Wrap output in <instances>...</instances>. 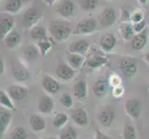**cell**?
I'll use <instances>...</instances> for the list:
<instances>
[{
    "mask_svg": "<svg viewBox=\"0 0 149 139\" xmlns=\"http://www.w3.org/2000/svg\"><path fill=\"white\" fill-rule=\"evenodd\" d=\"M28 137H29L28 132L26 131V129H24L22 126H18L16 128H14L9 136V139H28Z\"/></svg>",
    "mask_w": 149,
    "mask_h": 139,
    "instance_id": "34",
    "label": "cell"
},
{
    "mask_svg": "<svg viewBox=\"0 0 149 139\" xmlns=\"http://www.w3.org/2000/svg\"><path fill=\"white\" fill-rule=\"evenodd\" d=\"M109 83L106 79H99L97 80L93 85V92L95 96L97 97H103L105 96L109 90Z\"/></svg>",
    "mask_w": 149,
    "mask_h": 139,
    "instance_id": "22",
    "label": "cell"
},
{
    "mask_svg": "<svg viewBox=\"0 0 149 139\" xmlns=\"http://www.w3.org/2000/svg\"><path fill=\"white\" fill-rule=\"evenodd\" d=\"M119 32H120V34L121 35V37L123 38V40H125V41H131L136 34L134 28H133V24L131 22L120 23L119 27Z\"/></svg>",
    "mask_w": 149,
    "mask_h": 139,
    "instance_id": "25",
    "label": "cell"
},
{
    "mask_svg": "<svg viewBox=\"0 0 149 139\" xmlns=\"http://www.w3.org/2000/svg\"><path fill=\"white\" fill-rule=\"evenodd\" d=\"M143 20H145V13L139 8H132L131 15V22L136 23L142 22Z\"/></svg>",
    "mask_w": 149,
    "mask_h": 139,
    "instance_id": "39",
    "label": "cell"
},
{
    "mask_svg": "<svg viewBox=\"0 0 149 139\" xmlns=\"http://www.w3.org/2000/svg\"><path fill=\"white\" fill-rule=\"evenodd\" d=\"M120 70L126 78H132L137 73V61L132 57H124L120 61Z\"/></svg>",
    "mask_w": 149,
    "mask_h": 139,
    "instance_id": "4",
    "label": "cell"
},
{
    "mask_svg": "<svg viewBox=\"0 0 149 139\" xmlns=\"http://www.w3.org/2000/svg\"><path fill=\"white\" fill-rule=\"evenodd\" d=\"M137 1L139 2L141 5H146L148 2V0H137Z\"/></svg>",
    "mask_w": 149,
    "mask_h": 139,
    "instance_id": "47",
    "label": "cell"
},
{
    "mask_svg": "<svg viewBox=\"0 0 149 139\" xmlns=\"http://www.w3.org/2000/svg\"><path fill=\"white\" fill-rule=\"evenodd\" d=\"M69 116L63 112H56L53 117L52 124L56 129H62L64 126L68 124Z\"/></svg>",
    "mask_w": 149,
    "mask_h": 139,
    "instance_id": "31",
    "label": "cell"
},
{
    "mask_svg": "<svg viewBox=\"0 0 149 139\" xmlns=\"http://www.w3.org/2000/svg\"><path fill=\"white\" fill-rule=\"evenodd\" d=\"M12 100L13 99L10 97V96L8 95V93L7 91H5V90L0 91V104H1V107L5 108V109H7L10 111L16 110V108H15Z\"/></svg>",
    "mask_w": 149,
    "mask_h": 139,
    "instance_id": "32",
    "label": "cell"
},
{
    "mask_svg": "<svg viewBox=\"0 0 149 139\" xmlns=\"http://www.w3.org/2000/svg\"><path fill=\"white\" fill-rule=\"evenodd\" d=\"M4 69H5V63L3 59H1V60H0V73L1 74L4 73Z\"/></svg>",
    "mask_w": 149,
    "mask_h": 139,
    "instance_id": "45",
    "label": "cell"
},
{
    "mask_svg": "<svg viewBox=\"0 0 149 139\" xmlns=\"http://www.w3.org/2000/svg\"><path fill=\"white\" fill-rule=\"evenodd\" d=\"M143 59H145V60L147 62V64L149 65V51L148 52H146V54H145V56H143Z\"/></svg>",
    "mask_w": 149,
    "mask_h": 139,
    "instance_id": "46",
    "label": "cell"
},
{
    "mask_svg": "<svg viewBox=\"0 0 149 139\" xmlns=\"http://www.w3.org/2000/svg\"><path fill=\"white\" fill-rule=\"evenodd\" d=\"M49 32L56 42H64L72 33L70 22L63 20H55L49 23Z\"/></svg>",
    "mask_w": 149,
    "mask_h": 139,
    "instance_id": "1",
    "label": "cell"
},
{
    "mask_svg": "<svg viewBox=\"0 0 149 139\" xmlns=\"http://www.w3.org/2000/svg\"><path fill=\"white\" fill-rule=\"evenodd\" d=\"M99 44L104 52H110L117 45V38L113 34L107 33L101 36Z\"/></svg>",
    "mask_w": 149,
    "mask_h": 139,
    "instance_id": "16",
    "label": "cell"
},
{
    "mask_svg": "<svg viewBox=\"0 0 149 139\" xmlns=\"http://www.w3.org/2000/svg\"><path fill=\"white\" fill-rule=\"evenodd\" d=\"M59 103L61 106L66 108V109H70L73 106V99L69 93H63L59 97Z\"/></svg>",
    "mask_w": 149,
    "mask_h": 139,
    "instance_id": "36",
    "label": "cell"
},
{
    "mask_svg": "<svg viewBox=\"0 0 149 139\" xmlns=\"http://www.w3.org/2000/svg\"><path fill=\"white\" fill-rule=\"evenodd\" d=\"M20 40H22V37H20L19 33L17 30H12L11 32L6 35V37H5L2 41H3L4 45H6L7 48L14 49L19 45Z\"/></svg>",
    "mask_w": 149,
    "mask_h": 139,
    "instance_id": "20",
    "label": "cell"
},
{
    "mask_svg": "<svg viewBox=\"0 0 149 139\" xmlns=\"http://www.w3.org/2000/svg\"><path fill=\"white\" fill-rule=\"evenodd\" d=\"M58 139H78V133L72 125L67 124L60 129Z\"/></svg>",
    "mask_w": 149,
    "mask_h": 139,
    "instance_id": "30",
    "label": "cell"
},
{
    "mask_svg": "<svg viewBox=\"0 0 149 139\" xmlns=\"http://www.w3.org/2000/svg\"><path fill=\"white\" fill-rule=\"evenodd\" d=\"M43 19V12L35 8H29L24 11L22 16L23 26L27 29H32L36 26Z\"/></svg>",
    "mask_w": 149,
    "mask_h": 139,
    "instance_id": "3",
    "label": "cell"
},
{
    "mask_svg": "<svg viewBox=\"0 0 149 139\" xmlns=\"http://www.w3.org/2000/svg\"><path fill=\"white\" fill-rule=\"evenodd\" d=\"M147 88H148V90H149V84H148V86H147Z\"/></svg>",
    "mask_w": 149,
    "mask_h": 139,
    "instance_id": "49",
    "label": "cell"
},
{
    "mask_svg": "<svg viewBox=\"0 0 149 139\" xmlns=\"http://www.w3.org/2000/svg\"><path fill=\"white\" fill-rule=\"evenodd\" d=\"M7 92L13 100H22L26 98L29 94V89L26 86L20 85H12L8 87Z\"/></svg>",
    "mask_w": 149,
    "mask_h": 139,
    "instance_id": "14",
    "label": "cell"
},
{
    "mask_svg": "<svg viewBox=\"0 0 149 139\" xmlns=\"http://www.w3.org/2000/svg\"><path fill=\"white\" fill-rule=\"evenodd\" d=\"M148 40V30L147 28L145 29L141 33L135 34L134 36L131 40V46L134 50H142L145 48V46L147 44Z\"/></svg>",
    "mask_w": 149,
    "mask_h": 139,
    "instance_id": "15",
    "label": "cell"
},
{
    "mask_svg": "<svg viewBox=\"0 0 149 139\" xmlns=\"http://www.w3.org/2000/svg\"><path fill=\"white\" fill-rule=\"evenodd\" d=\"M23 6L22 0H7L4 3L3 11L10 15L17 14Z\"/></svg>",
    "mask_w": 149,
    "mask_h": 139,
    "instance_id": "24",
    "label": "cell"
},
{
    "mask_svg": "<svg viewBox=\"0 0 149 139\" xmlns=\"http://www.w3.org/2000/svg\"><path fill=\"white\" fill-rule=\"evenodd\" d=\"M56 12L64 19L73 17L76 12V5L72 0H59L56 8Z\"/></svg>",
    "mask_w": 149,
    "mask_h": 139,
    "instance_id": "5",
    "label": "cell"
},
{
    "mask_svg": "<svg viewBox=\"0 0 149 139\" xmlns=\"http://www.w3.org/2000/svg\"><path fill=\"white\" fill-rule=\"evenodd\" d=\"M109 85L112 87H116V86H119V85H121V78L120 75H118L117 73H112L110 75H109Z\"/></svg>",
    "mask_w": 149,
    "mask_h": 139,
    "instance_id": "40",
    "label": "cell"
},
{
    "mask_svg": "<svg viewBox=\"0 0 149 139\" xmlns=\"http://www.w3.org/2000/svg\"><path fill=\"white\" fill-rule=\"evenodd\" d=\"M71 119L77 125L81 127H86L89 124V119L86 111L84 109H76L71 112Z\"/></svg>",
    "mask_w": 149,
    "mask_h": 139,
    "instance_id": "18",
    "label": "cell"
},
{
    "mask_svg": "<svg viewBox=\"0 0 149 139\" xmlns=\"http://www.w3.org/2000/svg\"><path fill=\"white\" fill-rule=\"evenodd\" d=\"M142 110L141 102L136 98L128 99L125 103V111L126 114L132 118V120H136L139 118Z\"/></svg>",
    "mask_w": 149,
    "mask_h": 139,
    "instance_id": "12",
    "label": "cell"
},
{
    "mask_svg": "<svg viewBox=\"0 0 149 139\" xmlns=\"http://www.w3.org/2000/svg\"><path fill=\"white\" fill-rule=\"evenodd\" d=\"M15 20L12 15L5 13L1 15L0 18V37L3 40L8 34H9L12 30H14Z\"/></svg>",
    "mask_w": 149,
    "mask_h": 139,
    "instance_id": "10",
    "label": "cell"
},
{
    "mask_svg": "<svg viewBox=\"0 0 149 139\" xmlns=\"http://www.w3.org/2000/svg\"><path fill=\"white\" fill-rule=\"evenodd\" d=\"M30 125L33 131L41 132L45 129L47 123H45V121L42 116L38 114H33L30 118Z\"/></svg>",
    "mask_w": 149,
    "mask_h": 139,
    "instance_id": "27",
    "label": "cell"
},
{
    "mask_svg": "<svg viewBox=\"0 0 149 139\" xmlns=\"http://www.w3.org/2000/svg\"><path fill=\"white\" fill-rule=\"evenodd\" d=\"M124 93H125V89L122 85L113 87V89H112V95L114 97H116V98H120V97H122L123 95H124Z\"/></svg>",
    "mask_w": 149,
    "mask_h": 139,
    "instance_id": "41",
    "label": "cell"
},
{
    "mask_svg": "<svg viewBox=\"0 0 149 139\" xmlns=\"http://www.w3.org/2000/svg\"><path fill=\"white\" fill-rule=\"evenodd\" d=\"M11 73L14 79L18 82H25L30 78V71L22 61H13L11 65Z\"/></svg>",
    "mask_w": 149,
    "mask_h": 139,
    "instance_id": "8",
    "label": "cell"
},
{
    "mask_svg": "<svg viewBox=\"0 0 149 139\" xmlns=\"http://www.w3.org/2000/svg\"><path fill=\"white\" fill-rule=\"evenodd\" d=\"M132 10L128 6H123L120 8V22H131V15H132Z\"/></svg>",
    "mask_w": 149,
    "mask_h": 139,
    "instance_id": "37",
    "label": "cell"
},
{
    "mask_svg": "<svg viewBox=\"0 0 149 139\" xmlns=\"http://www.w3.org/2000/svg\"><path fill=\"white\" fill-rule=\"evenodd\" d=\"M117 15L116 11L113 8L107 7L102 10L98 16V22L100 26L104 29L111 27L116 22Z\"/></svg>",
    "mask_w": 149,
    "mask_h": 139,
    "instance_id": "6",
    "label": "cell"
},
{
    "mask_svg": "<svg viewBox=\"0 0 149 139\" xmlns=\"http://www.w3.org/2000/svg\"><path fill=\"white\" fill-rule=\"evenodd\" d=\"M122 137H123V139H137L135 129L132 125L127 124L126 123L124 127H123Z\"/></svg>",
    "mask_w": 149,
    "mask_h": 139,
    "instance_id": "35",
    "label": "cell"
},
{
    "mask_svg": "<svg viewBox=\"0 0 149 139\" xmlns=\"http://www.w3.org/2000/svg\"><path fill=\"white\" fill-rule=\"evenodd\" d=\"M53 39H54L53 37H50V38H47V39L41 40L37 42V47L39 48L40 54L42 57L47 56V54L49 52L50 49L52 48V46L54 45Z\"/></svg>",
    "mask_w": 149,
    "mask_h": 139,
    "instance_id": "33",
    "label": "cell"
},
{
    "mask_svg": "<svg viewBox=\"0 0 149 139\" xmlns=\"http://www.w3.org/2000/svg\"><path fill=\"white\" fill-rule=\"evenodd\" d=\"M98 30V20L93 17H87L77 23L76 29L73 32L77 35H85L91 34Z\"/></svg>",
    "mask_w": 149,
    "mask_h": 139,
    "instance_id": "2",
    "label": "cell"
},
{
    "mask_svg": "<svg viewBox=\"0 0 149 139\" xmlns=\"http://www.w3.org/2000/svg\"><path fill=\"white\" fill-rule=\"evenodd\" d=\"M45 139H58V137L56 138V137H49V138H45Z\"/></svg>",
    "mask_w": 149,
    "mask_h": 139,
    "instance_id": "48",
    "label": "cell"
},
{
    "mask_svg": "<svg viewBox=\"0 0 149 139\" xmlns=\"http://www.w3.org/2000/svg\"><path fill=\"white\" fill-rule=\"evenodd\" d=\"M12 115L10 113V110L7 109H1L0 110V133L4 135L8 130V125L11 122Z\"/></svg>",
    "mask_w": 149,
    "mask_h": 139,
    "instance_id": "26",
    "label": "cell"
},
{
    "mask_svg": "<svg viewBox=\"0 0 149 139\" xmlns=\"http://www.w3.org/2000/svg\"><path fill=\"white\" fill-rule=\"evenodd\" d=\"M90 44L86 40H77L69 45V52L77 53L81 55H85L90 50Z\"/></svg>",
    "mask_w": 149,
    "mask_h": 139,
    "instance_id": "19",
    "label": "cell"
},
{
    "mask_svg": "<svg viewBox=\"0 0 149 139\" xmlns=\"http://www.w3.org/2000/svg\"><path fill=\"white\" fill-rule=\"evenodd\" d=\"M42 87L47 94L55 95L59 91L60 84L54 77L50 75H44L42 79Z\"/></svg>",
    "mask_w": 149,
    "mask_h": 139,
    "instance_id": "13",
    "label": "cell"
},
{
    "mask_svg": "<svg viewBox=\"0 0 149 139\" xmlns=\"http://www.w3.org/2000/svg\"><path fill=\"white\" fill-rule=\"evenodd\" d=\"M97 120L101 125L105 127H110L115 120V111L111 107H104L99 110L97 114Z\"/></svg>",
    "mask_w": 149,
    "mask_h": 139,
    "instance_id": "9",
    "label": "cell"
},
{
    "mask_svg": "<svg viewBox=\"0 0 149 139\" xmlns=\"http://www.w3.org/2000/svg\"><path fill=\"white\" fill-rule=\"evenodd\" d=\"M132 24H133V28H134V31H135L136 34L141 33L145 29L147 28V24H146V22L145 20H142V22H136V23H132Z\"/></svg>",
    "mask_w": 149,
    "mask_h": 139,
    "instance_id": "42",
    "label": "cell"
},
{
    "mask_svg": "<svg viewBox=\"0 0 149 139\" xmlns=\"http://www.w3.org/2000/svg\"><path fill=\"white\" fill-rule=\"evenodd\" d=\"M73 94L77 99L85 100L88 95V87L85 81H78L73 86Z\"/></svg>",
    "mask_w": 149,
    "mask_h": 139,
    "instance_id": "23",
    "label": "cell"
},
{
    "mask_svg": "<svg viewBox=\"0 0 149 139\" xmlns=\"http://www.w3.org/2000/svg\"><path fill=\"white\" fill-rule=\"evenodd\" d=\"M39 56H41V54L37 45H27L22 50V57L27 61H33L37 59Z\"/></svg>",
    "mask_w": 149,
    "mask_h": 139,
    "instance_id": "28",
    "label": "cell"
},
{
    "mask_svg": "<svg viewBox=\"0 0 149 139\" xmlns=\"http://www.w3.org/2000/svg\"><path fill=\"white\" fill-rule=\"evenodd\" d=\"M43 1L47 5V6H49V7H51L52 5H54L56 2H58L59 0H43Z\"/></svg>",
    "mask_w": 149,
    "mask_h": 139,
    "instance_id": "44",
    "label": "cell"
},
{
    "mask_svg": "<svg viewBox=\"0 0 149 139\" xmlns=\"http://www.w3.org/2000/svg\"><path fill=\"white\" fill-rule=\"evenodd\" d=\"M95 139H112L109 136L106 135L105 133H103L102 131L97 129L95 131Z\"/></svg>",
    "mask_w": 149,
    "mask_h": 139,
    "instance_id": "43",
    "label": "cell"
},
{
    "mask_svg": "<svg viewBox=\"0 0 149 139\" xmlns=\"http://www.w3.org/2000/svg\"><path fill=\"white\" fill-rule=\"evenodd\" d=\"M55 109L54 100L47 95H45L38 102V111L42 114H50Z\"/></svg>",
    "mask_w": 149,
    "mask_h": 139,
    "instance_id": "17",
    "label": "cell"
},
{
    "mask_svg": "<svg viewBox=\"0 0 149 139\" xmlns=\"http://www.w3.org/2000/svg\"><path fill=\"white\" fill-rule=\"evenodd\" d=\"M30 36L32 37L33 40L35 41H41L44 39L48 38L47 35V30L42 25H36V26L33 27L32 29H30Z\"/></svg>",
    "mask_w": 149,
    "mask_h": 139,
    "instance_id": "29",
    "label": "cell"
},
{
    "mask_svg": "<svg viewBox=\"0 0 149 139\" xmlns=\"http://www.w3.org/2000/svg\"><path fill=\"white\" fill-rule=\"evenodd\" d=\"M98 6L97 0H83L81 2V8L84 11H92L95 10Z\"/></svg>",
    "mask_w": 149,
    "mask_h": 139,
    "instance_id": "38",
    "label": "cell"
},
{
    "mask_svg": "<svg viewBox=\"0 0 149 139\" xmlns=\"http://www.w3.org/2000/svg\"><path fill=\"white\" fill-rule=\"evenodd\" d=\"M109 58L104 53H97V51L91 54L85 60V65L91 70H96L109 63Z\"/></svg>",
    "mask_w": 149,
    "mask_h": 139,
    "instance_id": "7",
    "label": "cell"
},
{
    "mask_svg": "<svg viewBox=\"0 0 149 139\" xmlns=\"http://www.w3.org/2000/svg\"><path fill=\"white\" fill-rule=\"evenodd\" d=\"M56 75L58 79L62 81H70L76 74V70H74L69 63H59L56 68Z\"/></svg>",
    "mask_w": 149,
    "mask_h": 139,
    "instance_id": "11",
    "label": "cell"
},
{
    "mask_svg": "<svg viewBox=\"0 0 149 139\" xmlns=\"http://www.w3.org/2000/svg\"><path fill=\"white\" fill-rule=\"evenodd\" d=\"M66 59L68 63L72 67L74 70L81 69L83 65L85 63V58L84 55L72 53V52H67L66 53Z\"/></svg>",
    "mask_w": 149,
    "mask_h": 139,
    "instance_id": "21",
    "label": "cell"
}]
</instances>
